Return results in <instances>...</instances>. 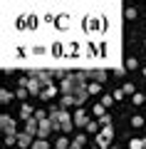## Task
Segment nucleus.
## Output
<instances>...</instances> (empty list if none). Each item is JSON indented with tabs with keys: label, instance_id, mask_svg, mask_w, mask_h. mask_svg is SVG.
<instances>
[{
	"label": "nucleus",
	"instance_id": "nucleus-18",
	"mask_svg": "<svg viewBox=\"0 0 146 149\" xmlns=\"http://www.w3.org/2000/svg\"><path fill=\"white\" fill-rule=\"evenodd\" d=\"M131 124H134L136 129H139V127H144V117H139V114H136V117H131Z\"/></svg>",
	"mask_w": 146,
	"mask_h": 149
},
{
	"label": "nucleus",
	"instance_id": "nucleus-5",
	"mask_svg": "<svg viewBox=\"0 0 146 149\" xmlns=\"http://www.w3.org/2000/svg\"><path fill=\"white\" fill-rule=\"evenodd\" d=\"M89 122H92V119L87 117V112H84V109H77V112H74V124H77V127H87Z\"/></svg>",
	"mask_w": 146,
	"mask_h": 149
},
{
	"label": "nucleus",
	"instance_id": "nucleus-8",
	"mask_svg": "<svg viewBox=\"0 0 146 149\" xmlns=\"http://www.w3.org/2000/svg\"><path fill=\"white\" fill-rule=\"evenodd\" d=\"M42 100H55V97H57V87L55 85H50V87H42Z\"/></svg>",
	"mask_w": 146,
	"mask_h": 149
},
{
	"label": "nucleus",
	"instance_id": "nucleus-29",
	"mask_svg": "<svg viewBox=\"0 0 146 149\" xmlns=\"http://www.w3.org/2000/svg\"><path fill=\"white\" fill-rule=\"evenodd\" d=\"M69 149H72V147H69Z\"/></svg>",
	"mask_w": 146,
	"mask_h": 149
},
{
	"label": "nucleus",
	"instance_id": "nucleus-19",
	"mask_svg": "<svg viewBox=\"0 0 146 149\" xmlns=\"http://www.w3.org/2000/svg\"><path fill=\"white\" fill-rule=\"evenodd\" d=\"M131 102H134V104H144V102H146V95H134V97H131Z\"/></svg>",
	"mask_w": 146,
	"mask_h": 149
},
{
	"label": "nucleus",
	"instance_id": "nucleus-24",
	"mask_svg": "<svg viewBox=\"0 0 146 149\" xmlns=\"http://www.w3.org/2000/svg\"><path fill=\"white\" fill-rule=\"evenodd\" d=\"M111 102H116V100H114V95H104V100H102V104H104V107H109Z\"/></svg>",
	"mask_w": 146,
	"mask_h": 149
},
{
	"label": "nucleus",
	"instance_id": "nucleus-10",
	"mask_svg": "<svg viewBox=\"0 0 146 149\" xmlns=\"http://www.w3.org/2000/svg\"><path fill=\"white\" fill-rule=\"evenodd\" d=\"M84 144H87V137H82V134H79V137H74V142H72V149H82Z\"/></svg>",
	"mask_w": 146,
	"mask_h": 149
},
{
	"label": "nucleus",
	"instance_id": "nucleus-3",
	"mask_svg": "<svg viewBox=\"0 0 146 149\" xmlns=\"http://www.w3.org/2000/svg\"><path fill=\"white\" fill-rule=\"evenodd\" d=\"M52 129H55V124L50 122V119H45V122H40V132H37V137H40V139H47L50 134H52Z\"/></svg>",
	"mask_w": 146,
	"mask_h": 149
},
{
	"label": "nucleus",
	"instance_id": "nucleus-23",
	"mask_svg": "<svg viewBox=\"0 0 146 149\" xmlns=\"http://www.w3.org/2000/svg\"><path fill=\"white\" fill-rule=\"evenodd\" d=\"M136 67H139V62H136L134 57H129V60H126V70H136Z\"/></svg>",
	"mask_w": 146,
	"mask_h": 149
},
{
	"label": "nucleus",
	"instance_id": "nucleus-21",
	"mask_svg": "<svg viewBox=\"0 0 146 149\" xmlns=\"http://www.w3.org/2000/svg\"><path fill=\"white\" fill-rule=\"evenodd\" d=\"M32 149H50V147H47V142H45V139H37V142L32 144Z\"/></svg>",
	"mask_w": 146,
	"mask_h": 149
},
{
	"label": "nucleus",
	"instance_id": "nucleus-16",
	"mask_svg": "<svg viewBox=\"0 0 146 149\" xmlns=\"http://www.w3.org/2000/svg\"><path fill=\"white\" fill-rule=\"evenodd\" d=\"M99 90H102V85H97V82H92V85L87 87V92H89V95H97Z\"/></svg>",
	"mask_w": 146,
	"mask_h": 149
},
{
	"label": "nucleus",
	"instance_id": "nucleus-9",
	"mask_svg": "<svg viewBox=\"0 0 146 149\" xmlns=\"http://www.w3.org/2000/svg\"><path fill=\"white\" fill-rule=\"evenodd\" d=\"M20 114H22V119H32V114H35V112H32V107L25 102V104L20 107Z\"/></svg>",
	"mask_w": 146,
	"mask_h": 149
},
{
	"label": "nucleus",
	"instance_id": "nucleus-1",
	"mask_svg": "<svg viewBox=\"0 0 146 149\" xmlns=\"http://www.w3.org/2000/svg\"><path fill=\"white\" fill-rule=\"evenodd\" d=\"M111 134H114V129H111V127H107V129H102V132L97 134V147H99V149H104L107 144L111 142Z\"/></svg>",
	"mask_w": 146,
	"mask_h": 149
},
{
	"label": "nucleus",
	"instance_id": "nucleus-7",
	"mask_svg": "<svg viewBox=\"0 0 146 149\" xmlns=\"http://www.w3.org/2000/svg\"><path fill=\"white\" fill-rule=\"evenodd\" d=\"M87 77H92V80L97 82V85H102V82H107V72H104V70H94V72H89Z\"/></svg>",
	"mask_w": 146,
	"mask_h": 149
},
{
	"label": "nucleus",
	"instance_id": "nucleus-25",
	"mask_svg": "<svg viewBox=\"0 0 146 149\" xmlns=\"http://www.w3.org/2000/svg\"><path fill=\"white\" fill-rule=\"evenodd\" d=\"M124 95H126L124 90H116V92H114V100H116V102H119V100H124Z\"/></svg>",
	"mask_w": 146,
	"mask_h": 149
},
{
	"label": "nucleus",
	"instance_id": "nucleus-2",
	"mask_svg": "<svg viewBox=\"0 0 146 149\" xmlns=\"http://www.w3.org/2000/svg\"><path fill=\"white\" fill-rule=\"evenodd\" d=\"M20 87H27V92H30V95H42L37 77H30V80H20Z\"/></svg>",
	"mask_w": 146,
	"mask_h": 149
},
{
	"label": "nucleus",
	"instance_id": "nucleus-13",
	"mask_svg": "<svg viewBox=\"0 0 146 149\" xmlns=\"http://www.w3.org/2000/svg\"><path fill=\"white\" fill-rule=\"evenodd\" d=\"M129 149H144V142H141V139H131V142H129Z\"/></svg>",
	"mask_w": 146,
	"mask_h": 149
},
{
	"label": "nucleus",
	"instance_id": "nucleus-26",
	"mask_svg": "<svg viewBox=\"0 0 146 149\" xmlns=\"http://www.w3.org/2000/svg\"><path fill=\"white\" fill-rule=\"evenodd\" d=\"M124 92H126V95H131V97H134V85H131V82H129V85H124Z\"/></svg>",
	"mask_w": 146,
	"mask_h": 149
},
{
	"label": "nucleus",
	"instance_id": "nucleus-20",
	"mask_svg": "<svg viewBox=\"0 0 146 149\" xmlns=\"http://www.w3.org/2000/svg\"><path fill=\"white\" fill-rule=\"evenodd\" d=\"M99 124H102L104 129H107V127H111V117H109V114H104V117L99 119Z\"/></svg>",
	"mask_w": 146,
	"mask_h": 149
},
{
	"label": "nucleus",
	"instance_id": "nucleus-12",
	"mask_svg": "<svg viewBox=\"0 0 146 149\" xmlns=\"http://www.w3.org/2000/svg\"><path fill=\"white\" fill-rule=\"evenodd\" d=\"M87 132H89V134H94V132H99V122H94V119H92V122L87 124Z\"/></svg>",
	"mask_w": 146,
	"mask_h": 149
},
{
	"label": "nucleus",
	"instance_id": "nucleus-6",
	"mask_svg": "<svg viewBox=\"0 0 146 149\" xmlns=\"http://www.w3.org/2000/svg\"><path fill=\"white\" fill-rule=\"evenodd\" d=\"M17 144H20L22 149H27V147H30V144H35V142H32V134H27V132L17 134Z\"/></svg>",
	"mask_w": 146,
	"mask_h": 149
},
{
	"label": "nucleus",
	"instance_id": "nucleus-11",
	"mask_svg": "<svg viewBox=\"0 0 146 149\" xmlns=\"http://www.w3.org/2000/svg\"><path fill=\"white\" fill-rule=\"evenodd\" d=\"M60 104H62V109H67V107H74V100L69 95H62V100H60Z\"/></svg>",
	"mask_w": 146,
	"mask_h": 149
},
{
	"label": "nucleus",
	"instance_id": "nucleus-22",
	"mask_svg": "<svg viewBox=\"0 0 146 149\" xmlns=\"http://www.w3.org/2000/svg\"><path fill=\"white\" fill-rule=\"evenodd\" d=\"M0 102H3V104H8V102H10V92H8V90L0 92Z\"/></svg>",
	"mask_w": 146,
	"mask_h": 149
},
{
	"label": "nucleus",
	"instance_id": "nucleus-14",
	"mask_svg": "<svg viewBox=\"0 0 146 149\" xmlns=\"http://www.w3.org/2000/svg\"><path fill=\"white\" fill-rule=\"evenodd\" d=\"M57 149H69V142H67V137H60V139H57Z\"/></svg>",
	"mask_w": 146,
	"mask_h": 149
},
{
	"label": "nucleus",
	"instance_id": "nucleus-15",
	"mask_svg": "<svg viewBox=\"0 0 146 149\" xmlns=\"http://www.w3.org/2000/svg\"><path fill=\"white\" fill-rule=\"evenodd\" d=\"M92 112H94V114H97V117L102 119V117H104V104H94V109H92Z\"/></svg>",
	"mask_w": 146,
	"mask_h": 149
},
{
	"label": "nucleus",
	"instance_id": "nucleus-28",
	"mask_svg": "<svg viewBox=\"0 0 146 149\" xmlns=\"http://www.w3.org/2000/svg\"><path fill=\"white\" fill-rule=\"evenodd\" d=\"M144 45H146V40H144Z\"/></svg>",
	"mask_w": 146,
	"mask_h": 149
},
{
	"label": "nucleus",
	"instance_id": "nucleus-4",
	"mask_svg": "<svg viewBox=\"0 0 146 149\" xmlns=\"http://www.w3.org/2000/svg\"><path fill=\"white\" fill-rule=\"evenodd\" d=\"M0 127H3V132H5V134H15V122H12L8 114L0 117Z\"/></svg>",
	"mask_w": 146,
	"mask_h": 149
},
{
	"label": "nucleus",
	"instance_id": "nucleus-27",
	"mask_svg": "<svg viewBox=\"0 0 146 149\" xmlns=\"http://www.w3.org/2000/svg\"><path fill=\"white\" fill-rule=\"evenodd\" d=\"M144 77H146V70H144Z\"/></svg>",
	"mask_w": 146,
	"mask_h": 149
},
{
	"label": "nucleus",
	"instance_id": "nucleus-17",
	"mask_svg": "<svg viewBox=\"0 0 146 149\" xmlns=\"http://www.w3.org/2000/svg\"><path fill=\"white\" fill-rule=\"evenodd\" d=\"M27 97H30L27 87H20V90H17V100H27Z\"/></svg>",
	"mask_w": 146,
	"mask_h": 149
}]
</instances>
